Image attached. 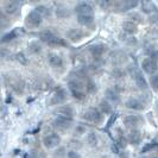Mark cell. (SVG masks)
<instances>
[{"instance_id": "obj_1", "label": "cell", "mask_w": 158, "mask_h": 158, "mask_svg": "<svg viewBox=\"0 0 158 158\" xmlns=\"http://www.w3.org/2000/svg\"><path fill=\"white\" fill-rule=\"evenodd\" d=\"M40 40L44 43H47L49 45H62V47H67V42L62 38H58L55 36L52 32L50 31H43L40 33Z\"/></svg>"}, {"instance_id": "obj_2", "label": "cell", "mask_w": 158, "mask_h": 158, "mask_svg": "<svg viewBox=\"0 0 158 158\" xmlns=\"http://www.w3.org/2000/svg\"><path fill=\"white\" fill-rule=\"evenodd\" d=\"M42 20H43V17H42V15H40L37 10L31 11L27 15V17H26V24L30 27H37V26H40Z\"/></svg>"}, {"instance_id": "obj_3", "label": "cell", "mask_w": 158, "mask_h": 158, "mask_svg": "<svg viewBox=\"0 0 158 158\" xmlns=\"http://www.w3.org/2000/svg\"><path fill=\"white\" fill-rule=\"evenodd\" d=\"M61 143V138L57 133H49L43 138V144L47 149H54L57 148Z\"/></svg>"}, {"instance_id": "obj_4", "label": "cell", "mask_w": 158, "mask_h": 158, "mask_svg": "<svg viewBox=\"0 0 158 158\" xmlns=\"http://www.w3.org/2000/svg\"><path fill=\"white\" fill-rule=\"evenodd\" d=\"M142 68H143V70L145 71V73H148V74H150V75H153V74L157 71L158 64H157V62L153 60V58L148 57V58L143 60Z\"/></svg>"}, {"instance_id": "obj_5", "label": "cell", "mask_w": 158, "mask_h": 158, "mask_svg": "<svg viewBox=\"0 0 158 158\" xmlns=\"http://www.w3.org/2000/svg\"><path fill=\"white\" fill-rule=\"evenodd\" d=\"M124 125L127 127V128H131V130H135L137 127L142 124V118L138 117V115H126L124 118Z\"/></svg>"}, {"instance_id": "obj_6", "label": "cell", "mask_w": 158, "mask_h": 158, "mask_svg": "<svg viewBox=\"0 0 158 158\" xmlns=\"http://www.w3.org/2000/svg\"><path fill=\"white\" fill-rule=\"evenodd\" d=\"M71 123H70V119L68 118H64V117H58L57 119L54 120V123H52V126L57 128V130H60V131H65V130H68L69 127H70Z\"/></svg>"}, {"instance_id": "obj_7", "label": "cell", "mask_w": 158, "mask_h": 158, "mask_svg": "<svg viewBox=\"0 0 158 158\" xmlns=\"http://www.w3.org/2000/svg\"><path fill=\"white\" fill-rule=\"evenodd\" d=\"M83 118L86 119L87 121L98 124V123L100 121V119H101V114H100V112L98 111V110H95V108H89V110L85 113Z\"/></svg>"}, {"instance_id": "obj_8", "label": "cell", "mask_w": 158, "mask_h": 158, "mask_svg": "<svg viewBox=\"0 0 158 158\" xmlns=\"http://www.w3.org/2000/svg\"><path fill=\"white\" fill-rule=\"evenodd\" d=\"M125 105H126L127 108L135 110V111H143V110L145 108L144 103H143L140 100H138V99H128Z\"/></svg>"}, {"instance_id": "obj_9", "label": "cell", "mask_w": 158, "mask_h": 158, "mask_svg": "<svg viewBox=\"0 0 158 158\" xmlns=\"http://www.w3.org/2000/svg\"><path fill=\"white\" fill-rule=\"evenodd\" d=\"M127 142L133 144V145H137L142 142V133L139 132V130H137V128L132 130L127 135Z\"/></svg>"}, {"instance_id": "obj_10", "label": "cell", "mask_w": 158, "mask_h": 158, "mask_svg": "<svg viewBox=\"0 0 158 158\" xmlns=\"http://www.w3.org/2000/svg\"><path fill=\"white\" fill-rule=\"evenodd\" d=\"M133 79L135 81V85L139 87V89H146L148 88V82L145 77L143 76V74L139 70H135L133 74Z\"/></svg>"}, {"instance_id": "obj_11", "label": "cell", "mask_w": 158, "mask_h": 158, "mask_svg": "<svg viewBox=\"0 0 158 158\" xmlns=\"http://www.w3.org/2000/svg\"><path fill=\"white\" fill-rule=\"evenodd\" d=\"M89 51H90L92 56H94V57H101L105 54V51H106V45L101 44V43L94 44V45H92L89 48Z\"/></svg>"}, {"instance_id": "obj_12", "label": "cell", "mask_w": 158, "mask_h": 158, "mask_svg": "<svg viewBox=\"0 0 158 158\" xmlns=\"http://www.w3.org/2000/svg\"><path fill=\"white\" fill-rule=\"evenodd\" d=\"M76 12L80 16H94V11L88 4H80L76 7Z\"/></svg>"}, {"instance_id": "obj_13", "label": "cell", "mask_w": 158, "mask_h": 158, "mask_svg": "<svg viewBox=\"0 0 158 158\" xmlns=\"http://www.w3.org/2000/svg\"><path fill=\"white\" fill-rule=\"evenodd\" d=\"M67 37L71 42H79L83 37V32H82V30H80V29H70L69 31L67 32Z\"/></svg>"}, {"instance_id": "obj_14", "label": "cell", "mask_w": 158, "mask_h": 158, "mask_svg": "<svg viewBox=\"0 0 158 158\" xmlns=\"http://www.w3.org/2000/svg\"><path fill=\"white\" fill-rule=\"evenodd\" d=\"M67 99V94L64 92V89L62 88H57L55 92V94L52 96L51 99V103H58V102H62Z\"/></svg>"}, {"instance_id": "obj_15", "label": "cell", "mask_w": 158, "mask_h": 158, "mask_svg": "<svg viewBox=\"0 0 158 158\" xmlns=\"http://www.w3.org/2000/svg\"><path fill=\"white\" fill-rule=\"evenodd\" d=\"M60 117H64V118L71 119V117H74V110L71 108L70 106H63L61 108L57 110Z\"/></svg>"}, {"instance_id": "obj_16", "label": "cell", "mask_w": 158, "mask_h": 158, "mask_svg": "<svg viewBox=\"0 0 158 158\" xmlns=\"http://www.w3.org/2000/svg\"><path fill=\"white\" fill-rule=\"evenodd\" d=\"M123 29L127 32V33H130V35H132V33H135V32L138 31V27H137V25H135V22H132V20H127V22H124L123 24Z\"/></svg>"}, {"instance_id": "obj_17", "label": "cell", "mask_w": 158, "mask_h": 158, "mask_svg": "<svg viewBox=\"0 0 158 158\" xmlns=\"http://www.w3.org/2000/svg\"><path fill=\"white\" fill-rule=\"evenodd\" d=\"M77 20L81 25L90 26L94 22V16H80V15H77Z\"/></svg>"}, {"instance_id": "obj_18", "label": "cell", "mask_w": 158, "mask_h": 158, "mask_svg": "<svg viewBox=\"0 0 158 158\" xmlns=\"http://www.w3.org/2000/svg\"><path fill=\"white\" fill-rule=\"evenodd\" d=\"M49 63H50L51 67H54V68H60V67H62L63 61H62V58H61L60 56L51 55L49 57Z\"/></svg>"}, {"instance_id": "obj_19", "label": "cell", "mask_w": 158, "mask_h": 158, "mask_svg": "<svg viewBox=\"0 0 158 158\" xmlns=\"http://www.w3.org/2000/svg\"><path fill=\"white\" fill-rule=\"evenodd\" d=\"M106 99H107V101H111V102H114L117 103L119 102V95L114 92V90H112V89H107L106 90Z\"/></svg>"}, {"instance_id": "obj_20", "label": "cell", "mask_w": 158, "mask_h": 158, "mask_svg": "<svg viewBox=\"0 0 158 158\" xmlns=\"http://www.w3.org/2000/svg\"><path fill=\"white\" fill-rule=\"evenodd\" d=\"M142 7H143V11H144V12H146V13H151V12H153V11L156 10L155 5L151 2L150 0H143Z\"/></svg>"}, {"instance_id": "obj_21", "label": "cell", "mask_w": 158, "mask_h": 158, "mask_svg": "<svg viewBox=\"0 0 158 158\" xmlns=\"http://www.w3.org/2000/svg\"><path fill=\"white\" fill-rule=\"evenodd\" d=\"M99 107H100V111L102 113H106V114H111L112 113V106L107 100H102L99 105Z\"/></svg>"}, {"instance_id": "obj_22", "label": "cell", "mask_w": 158, "mask_h": 158, "mask_svg": "<svg viewBox=\"0 0 158 158\" xmlns=\"http://www.w3.org/2000/svg\"><path fill=\"white\" fill-rule=\"evenodd\" d=\"M121 5L124 10H131V8L137 7L138 0H121Z\"/></svg>"}, {"instance_id": "obj_23", "label": "cell", "mask_w": 158, "mask_h": 158, "mask_svg": "<svg viewBox=\"0 0 158 158\" xmlns=\"http://www.w3.org/2000/svg\"><path fill=\"white\" fill-rule=\"evenodd\" d=\"M150 83L151 87L153 88V90L158 93V74H153L152 75V77L150 79Z\"/></svg>"}, {"instance_id": "obj_24", "label": "cell", "mask_w": 158, "mask_h": 158, "mask_svg": "<svg viewBox=\"0 0 158 158\" xmlns=\"http://www.w3.org/2000/svg\"><path fill=\"white\" fill-rule=\"evenodd\" d=\"M17 36V33H16V31H13V32H10V33H6L2 38H1V42L2 43H5V42H10V40H12L15 37Z\"/></svg>"}, {"instance_id": "obj_25", "label": "cell", "mask_w": 158, "mask_h": 158, "mask_svg": "<svg viewBox=\"0 0 158 158\" xmlns=\"http://www.w3.org/2000/svg\"><path fill=\"white\" fill-rule=\"evenodd\" d=\"M96 2L103 10H107V8L110 7V5H111V0H96Z\"/></svg>"}, {"instance_id": "obj_26", "label": "cell", "mask_w": 158, "mask_h": 158, "mask_svg": "<svg viewBox=\"0 0 158 158\" xmlns=\"http://www.w3.org/2000/svg\"><path fill=\"white\" fill-rule=\"evenodd\" d=\"M88 143L92 145V146H95L98 144V138H96V135L95 133H89L88 135Z\"/></svg>"}, {"instance_id": "obj_27", "label": "cell", "mask_w": 158, "mask_h": 158, "mask_svg": "<svg viewBox=\"0 0 158 158\" xmlns=\"http://www.w3.org/2000/svg\"><path fill=\"white\" fill-rule=\"evenodd\" d=\"M151 150H158L157 143H151V144H148V145L143 149V152H146V151H151Z\"/></svg>"}, {"instance_id": "obj_28", "label": "cell", "mask_w": 158, "mask_h": 158, "mask_svg": "<svg viewBox=\"0 0 158 158\" xmlns=\"http://www.w3.org/2000/svg\"><path fill=\"white\" fill-rule=\"evenodd\" d=\"M57 16L58 17H68L69 16V11L64 7H60L57 10Z\"/></svg>"}, {"instance_id": "obj_29", "label": "cell", "mask_w": 158, "mask_h": 158, "mask_svg": "<svg viewBox=\"0 0 158 158\" xmlns=\"http://www.w3.org/2000/svg\"><path fill=\"white\" fill-rule=\"evenodd\" d=\"M87 90L89 93H95V90H96V86H95V83L93 81H88L87 82Z\"/></svg>"}, {"instance_id": "obj_30", "label": "cell", "mask_w": 158, "mask_h": 158, "mask_svg": "<svg viewBox=\"0 0 158 158\" xmlns=\"http://www.w3.org/2000/svg\"><path fill=\"white\" fill-rule=\"evenodd\" d=\"M130 17H131L132 20H135V23H142L143 22V17L140 15H138V13H131Z\"/></svg>"}, {"instance_id": "obj_31", "label": "cell", "mask_w": 158, "mask_h": 158, "mask_svg": "<svg viewBox=\"0 0 158 158\" xmlns=\"http://www.w3.org/2000/svg\"><path fill=\"white\" fill-rule=\"evenodd\" d=\"M36 10H37L40 15H42V17L49 16V10H48L47 7H44V6H40V7H37Z\"/></svg>"}, {"instance_id": "obj_32", "label": "cell", "mask_w": 158, "mask_h": 158, "mask_svg": "<svg viewBox=\"0 0 158 158\" xmlns=\"http://www.w3.org/2000/svg\"><path fill=\"white\" fill-rule=\"evenodd\" d=\"M17 4L16 2H12V4H8L7 6H6V11H7L8 13H13L15 11L17 10Z\"/></svg>"}, {"instance_id": "obj_33", "label": "cell", "mask_w": 158, "mask_h": 158, "mask_svg": "<svg viewBox=\"0 0 158 158\" xmlns=\"http://www.w3.org/2000/svg\"><path fill=\"white\" fill-rule=\"evenodd\" d=\"M71 94L74 98H76V99H83L85 98V94H83V92L82 90H75V92H71Z\"/></svg>"}, {"instance_id": "obj_34", "label": "cell", "mask_w": 158, "mask_h": 158, "mask_svg": "<svg viewBox=\"0 0 158 158\" xmlns=\"http://www.w3.org/2000/svg\"><path fill=\"white\" fill-rule=\"evenodd\" d=\"M17 60H18V61H19V62H20L22 64H26V63H27V60L25 58V56H24L23 54H18V55H17Z\"/></svg>"}, {"instance_id": "obj_35", "label": "cell", "mask_w": 158, "mask_h": 158, "mask_svg": "<svg viewBox=\"0 0 158 158\" xmlns=\"http://www.w3.org/2000/svg\"><path fill=\"white\" fill-rule=\"evenodd\" d=\"M68 158H81V156L76 151H69L68 152Z\"/></svg>"}, {"instance_id": "obj_36", "label": "cell", "mask_w": 158, "mask_h": 158, "mask_svg": "<svg viewBox=\"0 0 158 158\" xmlns=\"http://www.w3.org/2000/svg\"><path fill=\"white\" fill-rule=\"evenodd\" d=\"M156 62H157V64H158V52H156V60H155Z\"/></svg>"}, {"instance_id": "obj_37", "label": "cell", "mask_w": 158, "mask_h": 158, "mask_svg": "<svg viewBox=\"0 0 158 158\" xmlns=\"http://www.w3.org/2000/svg\"><path fill=\"white\" fill-rule=\"evenodd\" d=\"M31 1H37V0H31Z\"/></svg>"}, {"instance_id": "obj_38", "label": "cell", "mask_w": 158, "mask_h": 158, "mask_svg": "<svg viewBox=\"0 0 158 158\" xmlns=\"http://www.w3.org/2000/svg\"><path fill=\"white\" fill-rule=\"evenodd\" d=\"M157 108H158V101H157Z\"/></svg>"}]
</instances>
